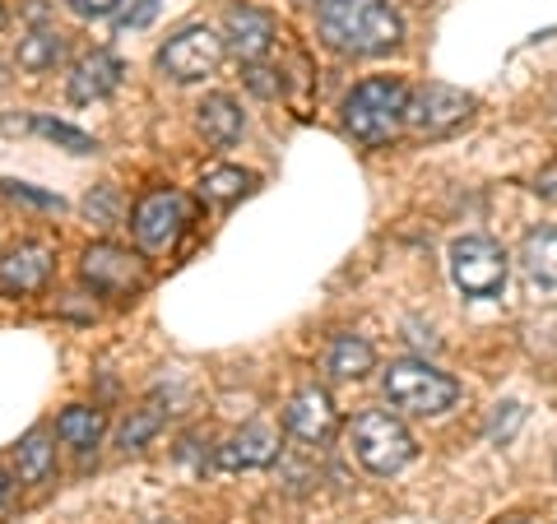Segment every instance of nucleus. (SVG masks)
Here are the masks:
<instances>
[{"label": "nucleus", "mask_w": 557, "mask_h": 524, "mask_svg": "<svg viewBox=\"0 0 557 524\" xmlns=\"http://www.w3.org/2000/svg\"><path fill=\"white\" fill-rule=\"evenodd\" d=\"M317 28L325 47L344 57H381L405 38V24L386 0H317Z\"/></svg>", "instance_id": "nucleus-1"}, {"label": "nucleus", "mask_w": 557, "mask_h": 524, "mask_svg": "<svg viewBox=\"0 0 557 524\" xmlns=\"http://www.w3.org/2000/svg\"><path fill=\"white\" fill-rule=\"evenodd\" d=\"M409 112V84L395 75L362 79L354 93L344 98V130L362 139V145H391L405 126Z\"/></svg>", "instance_id": "nucleus-2"}, {"label": "nucleus", "mask_w": 557, "mask_h": 524, "mask_svg": "<svg viewBox=\"0 0 557 524\" xmlns=\"http://www.w3.org/2000/svg\"><path fill=\"white\" fill-rule=\"evenodd\" d=\"M386 399H391L395 409H405V413L437 417L446 409H456L460 380L437 372V366H428V362L405 358V362H391V372H386Z\"/></svg>", "instance_id": "nucleus-3"}, {"label": "nucleus", "mask_w": 557, "mask_h": 524, "mask_svg": "<svg viewBox=\"0 0 557 524\" xmlns=\"http://www.w3.org/2000/svg\"><path fill=\"white\" fill-rule=\"evenodd\" d=\"M413 450H418L413 436L395 413L368 409V413L354 417V456H358V464L368 469V474H376V478L399 474V469L413 460Z\"/></svg>", "instance_id": "nucleus-4"}, {"label": "nucleus", "mask_w": 557, "mask_h": 524, "mask_svg": "<svg viewBox=\"0 0 557 524\" xmlns=\"http://www.w3.org/2000/svg\"><path fill=\"white\" fill-rule=\"evenodd\" d=\"M507 274H511V260L497 241L487 237H460L450 247V278L465 297H497L507 288Z\"/></svg>", "instance_id": "nucleus-5"}, {"label": "nucleus", "mask_w": 557, "mask_h": 524, "mask_svg": "<svg viewBox=\"0 0 557 524\" xmlns=\"http://www.w3.org/2000/svg\"><path fill=\"white\" fill-rule=\"evenodd\" d=\"M223 38L214 28H205V24H190L182 33H172V38L159 47V70L168 79H177V84H196L205 75H214L219 61H223Z\"/></svg>", "instance_id": "nucleus-6"}, {"label": "nucleus", "mask_w": 557, "mask_h": 524, "mask_svg": "<svg viewBox=\"0 0 557 524\" xmlns=\"http://www.w3.org/2000/svg\"><path fill=\"white\" fill-rule=\"evenodd\" d=\"M190 223V200L177 196V190H153L135 204L131 214V233L139 241V251H172L182 241Z\"/></svg>", "instance_id": "nucleus-7"}, {"label": "nucleus", "mask_w": 557, "mask_h": 524, "mask_svg": "<svg viewBox=\"0 0 557 524\" xmlns=\"http://www.w3.org/2000/svg\"><path fill=\"white\" fill-rule=\"evenodd\" d=\"M469 112H474V98L456 84H423L418 93H409L405 126H413L418 135H446L469 121Z\"/></svg>", "instance_id": "nucleus-8"}, {"label": "nucleus", "mask_w": 557, "mask_h": 524, "mask_svg": "<svg viewBox=\"0 0 557 524\" xmlns=\"http://www.w3.org/2000/svg\"><path fill=\"white\" fill-rule=\"evenodd\" d=\"M79 274H84V284H89L94 292H108V297L135 292L139 284H145V265H139V255L112 247V241H98V247L84 251Z\"/></svg>", "instance_id": "nucleus-9"}, {"label": "nucleus", "mask_w": 557, "mask_h": 524, "mask_svg": "<svg viewBox=\"0 0 557 524\" xmlns=\"http://www.w3.org/2000/svg\"><path fill=\"white\" fill-rule=\"evenodd\" d=\"M274 38H278V28H274V20L265 10H256V5H228L223 10V47H228L237 61L256 65L260 57H270Z\"/></svg>", "instance_id": "nucleus-10"}, {"label": "nucleus", "mask_w": 557, "mask_h": 524, "mask_svg": "<svg viewBox=\"0 0 557 524\" xmlns=\"http://www.w3.org/2000/svg\"><path fill=\"white\" fill-rule=\"evenodd\" d=\"M51 278V247L42 241H20V247H10L0 255V292H42Z\"/></svg>", "instance_id": "nucleus-11"}, {"label": "nucleus", "mask_w": 557, "mask_h": 524, "mask_svg": "<svg viewBox=\"0 0 557 524\" xmlns=\"http://www.w3.org/2000/svg\"><path fill=\"white\" fill-rule=\"evenodd\" d=\"M284 427H288V436H298V441H307V446L325 441V436L335 432V404H330V395L321 386H302L288 399Z\"/></svg>", "instance_id": "nucleus-12"}, {"label": "nucleus", "mask_w": 557, "mask_h": 524, "mask_svg": "<svg viewBox=\"0 0 557 524\" xmlns=\"http://www.w3.org/2000/svg\"><path fill=\"white\" fill-rule=\"evenodd\" d=\"M121 75H126V65L112 51H89L70 70V102H102L121 89Z\"/></svg>", "instance_id": "nucleus-13"}, {"label": "nucleus", "mask_w": 557, "mask_h": 524, "mask_svg": "<svg viewBox=\"0 0 557 524\" xmlns=\"http://www.w3.org/2000/svg\"><path fill=\"white\" fill-rule=\"evenodd\" d=\"M219 469H270L278 460V432L265 423L242 427L228 446H219Z\"/></svg>", "instance_id": "nucleus-14"}, {"label": "nucleus", "mask_w": 557, "mask_h": 524, "mask_svg": "<svg viewBox=\"0 0 557 524\" xmlns=\"http://www.w3.org/2000/svg\"><path fill=\"white\" fill-rule=\"evenodd\" d=\"M196 126L214 149H233L242 139V108L228 93H209L196 108Z\"/></svg>", "instance_id": "nucleus-15"}, {"label": "nucleus", "mask_w": 557, "mask_h": 524, "mask_svg": "<svg viewBox=\"0 0 557 524\" xmlns=\"http://www.w3.org/2000/svg\"><path fill=\"white\" fill-rule=\"evenodd\" d=\"M372 366H376V353H372L368 339L335 335V344H330V353H325V372L330 376H335V380H362Z\"/></svg>", "instance_id": "nucleus-16"}, {"label": "nucleus", "mask_w": 557, "mask_h": 524, "mask_svg": "<svg viewBox=\"0 0 557 524\" xmlns=\"http://www.w3.org/2000/svg\"><path fill=\"white\" fill-rule=\"evenodd\" d=\"M520 265H525L534 284L557 288V228H534L520 241Z\"/></svg>", "instance_id": "nucleus-17"}, {"label": "nucleus", "mask_w": 557, "mask_h": 524, "mask_svg": "<svg viewBox=\"0 0 557 524\" xmlns=\"http://www.w3.org/2000/svg\"><path fill=\"white\" fill-rule=\"evenodd\" d=\"M51 469H57V446H51L47 432H28L20 446H14V474L20 483H47Z\"/></svg>", "instance_id": "nucleus-18"}, {"label": "nucleus", "mask_w": 557, "mask_h": 524, "mask_svg": "<svg viewBox=\"0 0 557 524\" xmlns=\"http://www.w3.org/2000/svg\"><path fill=\"white\" fill-rule=\"evenodd\" d=\"M20 70L28 75H47V70H57L65 61V38L57 28H33L28 38H20Z\"/></svg>", "instance_id": "nucleus-19"}, {"label": "nucleus", "mask_w": 557, "mask_h": 524, "mask_svg": "<svg viewBox=\"0 0 557 524\" xmlns=\"http://www.w3.org/2000/svg\"><path fill=\"white\" fill-rule=\"evenodd\" d=\"M102 432H108V417H102L98 409H89V404H70L57 417V436L75 450H94L102 441Z\"/></svg>", "instance_id": "nucleus-20"}, {"label": "nucleus", "mask_w": 557, "mask_h": 524, "mask_svg": "<svg viewBox=\"0 0 557 524\" xmlns=\"http://www.w3.org/2000/svg\"><path fill=\"white\" fill-rule=\"evenodd\" d=\"M5 130H38L42 139H51V145H61L70 153H98V139L94 135H84L75 126H65V121L57 116H28V121H0Z\"/></svg>", "instance_id": "nucleus-21"}, {"label": "nucleus", "mask_w": 557, "mask_h": 524, "mask_svg": "<svg viewBox=\"0 0 557 524\" xmlns=\"http://www.w3.org/2000/svg\"><path fill=\"white\" fill-rule=\"evenodd\" d=\"M251 186H256L251 172H242V167H214V172H209V177L200 182V196H205L209 204H233V200L247 196Z\"/></svg>", "instance_id": "nucleus-22"}, {"label": "nucleus", "mask_w": 557, "mask_h": 524, "mask_svg": "<svg viewBox=\"0 0 557 524\" xmlns=\"http://www.w3.org/2000/svg\"><path fill=\"white\" fill-rule=\"evenodd\" d=\"M159 427H163V413L153 409V404H145V409H135L126 423H121V436H116V441L126 446V450H139V446H149V436L159 432Z\"/></svg>", "instance_id": "nucleus-23"}, {"label": "nucleus", "mask_w": 557, "mask_h": 524, "mask_svg": "<svg viewBox=\"0 0 557 524\" xmlns=\"http://www.w3.org/2000/svg\"><path fill=\"white\" fill-rule=\"evenodd\" d=\"M84 214H89V223H98V228H116V223H121L116 186H94L89 196H84Z\"/></svg>", "instance_id": "nucleus-24"}, {"label": "nucleus", "mask_w": 557, "mask_h": 524, "mask_svg": "<svg viewBox=\"0 0 557 524\" xmlns=\"http://www.w3.org/2000/svg\"><path fill=\"white\" fill-rule=\"evenodd\" d=\"M159 5L163 0H116V28L121 33H135V28H149L153 20H159Z\"/></svg>", "instance_id": "nucleus-25"}, {"label": "nucleus", "mask_w": 557, "mask_h": 524, "mask_svg": "<svg viewBox=\"0 0 557 524\" xmlns=\"http://www.w3.org/2000/svg\"><path fill=\"white\" fill-rule=\"evenodd\" d=\"M0 196L5 200H14V204H33V209H65V200L61 196H42V190H33V186H24V182H0Z\"/></svg>", "instance_id": "nucleus-26"}, {"label": "nucleus", "mask_w": 557, "mask_h": 524, "mask_svg": "<svg viewBox=\"0 0 557 524\" xmlns=\"http://www.w3.org/2000/svg\"><path fill=\"white\" fill-rule=\"evenodd\" d=\"M520 423H525V409H520V404H502L493 413V423H487V436H493V441H507Z\"/></svg>", "instance_id": "nucleus-27"}, {"label": "nucleus", "mask_w": 557, "mask_h": 524, "mask_svg": "<svg viewBox=\"0 0 557 524\" xmlns=\"http://www.w3.org/2000/svg\"><path fill=\"white\" fill-rule=\"evenodd\" d=\"M70 10L79 14V20H108V14H116V0H65Z\"/></svg>", "instance_id": "nucleus-28"}, {"label": "nucleus", "mask_w": 557, "mask_h": 524, "mask_svg": "<svg viewBox=\"0 0 557 524\" xmlns=\"http://www.w3.org/2000/svg\"><path fill=\"white\" fill-rule=\"evenodd\" d=\"M270 75H274V70H265V65H251V70H247V84H251L260 98H274V93H278V84H274Z\"/></svg>", "instance_id": "nucleus-29"}, {"label": "nucleus", "mask_w": 557, "mask_h": 524, "mask_svg": "<svg viewBox=\"0 0 557 524\" xmlns=\"http://www.w3.org/2000/svg\"><path fill=\"white\" fill-rule=\"evenodd\" d=\"M5 84H10V70H5V61H0V89H5Z\"/></svg>", "instance_id": "nucleus-30"}, {"label": "nucleus", "mask_w": 557, "mask_h": 524, "mask_svg": "<svg viewBox=\"0 0 557 524\" xmlns=\"http://www.w3.org/2000/svg\"><path fill=\"white\" fill-rule=\"evenodd\" d=\"M10 497V487H5V478H0V501H5Z\"/></svg>", "instance_id": "nucleus-31"}, {"label": "nucleus", "mask_w": 557, "mask_h": 524, "mask_svg": "<svg viewBox=\"0 0 557 524\" xmlns=\"http://www.w3.org/2000/svg\"><path fill=\"white\" fill-rule=\"evenodd\" d=\"M5 24H10V14H5V10H0V28H5Z\"/></svg>", "instance_id": "nucleus-32"}, {"label": "nucleus", "mask_w": 557, "mask_h": 524, "mask_svg": "<svg viewBox=\"0 0 557 524\" xmlns=\"http://www.w3.org/2000/svg\"><path fill=\"white\" fill-rule=\"evenodd\" d=\"M502 524H530V520H502Z\"/></svg>", "instance_id": "nucleus-33"}, {"label": "nucleus", "mask_w": 557, "mask_h": 524, "mask_svg": "<svg viewBox=\"0 0 557 524\" xmlns=\"http://www.w3.org/2000/svg\"><path fill=\"white\" fill-rule=\"evenodd\" d=\"M149 524H172V520H149Z\"/></svg>", "instance_id": "nucleus-34"}]
</instances>
